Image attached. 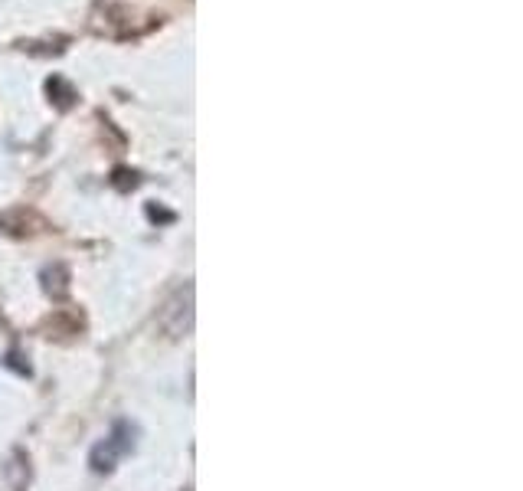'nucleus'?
Masks as SVG:
<instances>
[{
    "instance_id": "1",
    "label": "nucleus",
    "mask_w": 523,
    "mask_h": 491,
    "mask_svg": "<svg viewBox=\"0 0 523 491\" xmlns=\"http://www.w3.org/2000/svg\"><path fill=\"white\" fill-rule=\"evenodd\" d=\"M131 449H135V426L118 423L108 439L92 452V468L95 472H108V468L115 465V458L125 456V452H131Z\"/></svg>"
}]
</instances>
